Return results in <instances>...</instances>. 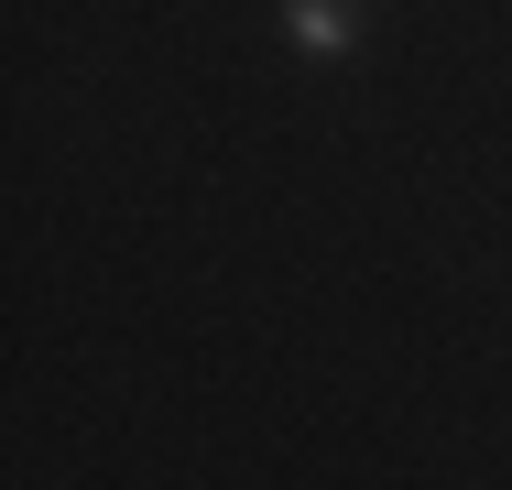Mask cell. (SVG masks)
Masks as SVG:
<instances>
[{
    "mask_svg": "<svg viewBox=\"0 0 512 490\" xmlns=\"http://www.w3.org/2000/svg\"><path fill=\"white\" fill-rule=\"evenodd\" d=\"M284 33H295V55L338 66V55L360 44V0H284Z\"/></svg>",
    "mask_w": 512,
    "mask_h": 490,
    "instance_id": "1",
    "label": "cell"
}]
</instances>
